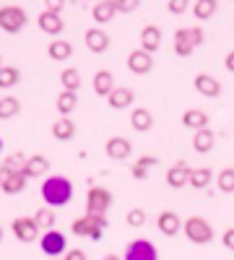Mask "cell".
Here are the masks:
<instances>
[{
	"label": "cell",
	"instance_id": "4316f807",
	"mask_svg": "<svg viewBox=\"0 0 234 260\" xmlns=\"http://www.w3.org/2000/svg\"><path fill=\"white\" fill-rule=\"evenodd\" d=\"M182 125L190 127V130L208 127V115H206L203 110H185V115H182Z\"/></svg>",
	"mask_w": 234,
	"mask_h": 260
},
{
	"label": "cell",
	"instance_id": "c3c4849f",
	"mask_svg": "<svg viewBox=\"0 0 234 260\" xmlns=\"http://www.w3.org/2000/svg\"><path fill=\"white\" fill-rule=\"evenodd\" d=\"M0 240H3V229H0Z\"/></svg>",
	"mask_w": 234,
	"mask_h": 260
},
{
	"label": "cell",
	"instance_id": "83f0119b",
	"mask_svg": "<svg viewBox=\"0 0 234 260\" xmlns=\"http://www.w3.org/2000/svg\"><path fill=\"white\" fill-rule=\"evenodd\" d=\"M47 52H50L52 60H68L73 55V47H71V42H65V39H52Z\"/></svg>",
	"mask_w": 234,
	"mask_h": 260
},
{
	"label": "cell",
	"instance_id": "bcb514c9",
	"mask_svg": "<svg viewBox=\"0 0 234 260\" xmlns=\"http://www.w3.org/2000/svg\"><path fill=\"white\" fill-rule=\"evenodd\" d=\"M3 177H6V172H3V167H0V185H3Z\"/></svg>",
	"mask_w": 234,
	"mask_h": 260
},
{
	"label": "cell",
	"instance_id": "60d3db41",
	"mask_svg": "<svg viewBox=\"0 0 234 260\" xmlns=\"http://www.w3.org/2000/svg\"><path fill=\"white\" fill-rule=\"evenodd\" d=\"M221 242H224V247H226V250H231V252H234V226L224 232V237H221Z\"/></svg>",
	"mask_w": 234,
	"mask_h": 260
},
{
	"label": "cell",
	"instance_id": "6da1fadb",
	"mask_svg": "<svg viewBox=\"0 0 234 260\" xmlns=\"http://www.w3.org/2000/svg\"><path fill=\"white\" fill-rule=\"evenodd\" d=\"M42 198L47 206H65L73 198V182L68 177L52 175L42 182Z\"/></svg>",
	"mask_w": 234,
	"mask_h": 260
},
{
	"label": "cell",
	"instance_id": "603a6c76",
	"mask_svg": "<svg viewBox=\"0 0 234 260\" xmlns=\"http://www.w3.org/2000/svg\"><path fill=\"white\" fill-rule=\"evenodd\" d=\"M50 172V159L47 156H29L26 159V167H24V175L26 177H42V175H47Z\"/></svg>",
	"mask_w": 234,
	"mask_h": 260
},
{
	"label": "cell",
	"instance_id": "1f68e13d",
	"mask_svg": "<svg viewBox=\"0 0 234 260\" xmlns=\"http://www.w3.org/2000/svg\"><path fill=\"white\" fill-rule=\"evenodd\" d=\"M151 167H156V156H141L136 164H133V177L136 180H146L148 177V169H151Z\"/></svg>",
	"mask_w": 234,
	"mask_h": 260
},
{
	"label": "cell",
	"instance_id": "5bb4252c",
	"mask_svg": "<svg viewBox=\"0 0 234 260\" xmlns=\"http://www.w3.org/2000/svg\"><path fill=\"white\" fill-rule=\"evenodd\" d=\"M187 182H190V167H187L185 161H177L175 167L166 169V185H169V187L180 190V187H185Z\"/></svg>",
	"mask_w": 234,
	"mask_h": 260
},
{
	"label": "cell",
	"instance_id": "7dc6e473",
	"mask_svg": "<svg viewBox=\"0 0 234 260\" xmlns=\"http://www.w3.org/2000/svg\"><path fill=\"white\" fill-rule=\"evenodd\" d=\"M0 68H3V57H0Z\"/></svg>",
	"mask_w": 234,
	"mask_h": 260
},
{
	"label": "cell",
	"instance_id": "681fc988",
	"mask_svg": "<svg viewBox=\"0 0 234 260\" xmlns=\"http://www.w3.org/2000/svg\"><path fill=\"white\" fill-rule=\"evenodd\" d=\"M0 151H3V141H0Z\"/></svg>",
	"mask_w": 234,
	"mask_h": 260
},
{
	"label": "cell",
	"instance_id": "f546056e",
	"mask_svg": "<svg viewBox=\"0 0 234 260\" xmlns=\"http://www.w3.org/2000/svg\"><path fill=\"white\" fill-rule=\"evenodd\" d=\"M60 83H62V89H65V91H78L81 89V73L76 68H65L60 73Z\"/></svg>",
	"mask_w": 234,
	"mask_h": 260
},
{
	"label": "cell",
	"instance_id": "f35d334b",
	"mask_svg": "<svg viewBox=\"0 0 234 260\" xmlns=\"http://www.w3.org/2000/svg\"><path fill=\"white\" fill-rule=\"evenodd\" d=\"M169 13H175V16H180V13H185L187 8H190V0H169Z\"/></svg>",
	"mask_w": 234,
	"mask_h": 260
},
{
	"label": "cell",
	"instance_id": "d6a6232c",
	"mask_svg": "<svg viewBox=\"0 0 234 260\" xmlns=\"http://www.w3.org/2000/svg\"><path fill=\"white\" fill-rule=\"evenodd\" d=\"M18 78H21L18 68H11V65H3V68H0V89H13V86L18 83Z\"/></svg>",
	"mask_w": 234,
	"mask_h": 260
},
{
	"label": "cell",
	"instance_id": "f1b7e54d",
	"mask_svg": "<svg viewBox=\"0 0 234 260\" xmlns=\"http://www.w3.org/2000/svg\"><path fill=\"white\" fill-rule=\"evenodd\" d=\"M219 8V0H195V6H193V13L198 21H208L211 16L216 13Z\"/></svg>",
	"mask_w": 234,
	"mask_h": 260
},
{
	"label": "cell",
	"instance_id": "8fae6325",
	"mask_svg": "<svg viewBox=\"0 0 234 260\" xmlns=\"http://www.w3.org/2000/svg\"><path fill=\"white\" fill-rule=\"evenodd\" d=\"M83 42H86V47H89L91 52H96V55L110 50V34L104 31V29H99V26L86 29V34H83Z\"/></svg>",
	"mask_w": 234,
	"mask_h": 260
},
{
	"label": "cell",
	"instance_id": "d590c367",
	"mask_svg": "<svg viewBox=\"0 0 234 260\" xmlns=\"http://www.w3.org/2000/svg\"><path fill=\"white\" fill-rule=\"evenodd\" d=\"M216 185H219L221 192H234V169H231V167H226V169L219 172Z\"/></svg>",
	"mask_w": 234,
	"mask_h": 260
},
{
	"label": "cell",
	"instance_id": "cb8c5ba5",
	"mask_svg": "<svg viewBox=\"0 0 234 260\" xmlns=\"http://www.w3.org/2000/svg\"><path fill=\"white\" fill-rule=\"evenodd\" d=\"M52 136H55L57 141H71V138L76 136V122H73L71 117L55 120V122H52Z\"/></svg>",
	"mask_w": 234,
	"mask_h": 260
},
{
	"label": "cell",
	"instance_id": "484cf974",
	"mask_svg": "<svg viewBox=\"0 0 234 260\" xmlns=\"http://www.w3.org/2000/svg\"><path fill=\"white\" fill-rule=\"evenodd\" d=\"M112 89H115V78H112V73H110V71H99V73L94 76V91H96L99 96H110Z\"/></svg>",
	"mask_w": 234,
	"mask_h": 260
},
{
	"label": "cell",
	"instance_id": "2e32d148",
	"mask_svg": "<svg viewBox=\"0 0 234 260\" xmlns=\"http://www.w3.org/2000/svg\"><path fill=\"white\" fill-rule=\"evenodd\" d=\"M37 24H39V29L45 34H52V37H57L62 29H65V26H62L60 13H52V11H42L39 18H37Z\"/></svg>",
	"mask_w": 234,
	"mask_h": 260
},
{
	"label": "cell",
	"instance_id": "9a60e30c",
	"mask_svg": "<svg viewBox=\"0 0 234 260\" xmlns=\"http://www.w3.org/2000/svg\"><path fill=\"white\" fill-rule=\"evenodd\" d=\"M104 151H107V156H110V159H117V161H122V159H127V156H130L133 146H130V141H127V138H120V136H115V138H110V141H107Z\"/></svg>",
	"mask_w": 234,
	"mask_h": 260
},
{
	"label": "cell",
	"instance_id": "8992f818",
	"mask_svg": "<svg viewBox=\"0 0 234 260\" xmlns=\"http://www.w3.org/2000/svg\"><path fill=\"white\" fill-rule=\"evenodd\" d=\"M112 206V192L107 187H91L86 195V213H99L104 216Z\"/></svg>",
	"mask_w": 234,
	"mask_h": 260
},
{
	"label": "cell",
	"instance_id": "b9f144b4",
	"mask_svg": "<svg viewBox=\"0 0 234 260\" xmlns=\"http://www.w3.org/2000/svg\"><path fill=\"white\" fill-rule=\"evenodd\" d=\"M45 11H52V13H60L62 11V6H65V0H45Z\"/></svg>",
	"mask_w": 234,
	"mask_h": 260
},
{
	"label": "cell",
	"instance_id": "74e56055",
	"mask_svg": "<svg viewBox=\"0 0 234 260\" xmlns=\"http://www.w3.org/2000/svg\"><path fill=\"white\" fill-rule=\"evenodd\" d=\"M125 221H127V226H133V229L143 226L146 224V211L143 208H130V211H127V216H125Z\"/></svg>",
	"mask_w": 234,
	"mask_h": 260
},
{
	"label": "cell",
	"instance_id": "ba28073f",
	"mask_svg": "<svg viewBox=\"0 0 234 260\" xmlns=\"http://www.w3.org/2000/svg\"><path fill=\"white\" fill-rule=\"evenodd\" d=\"M39 247L45 255H62L68 250V242H65V234H60L55 229H47L45 234H42V240H39Z\"/></svg>",
	"mask_w": 234,
	"mask_h": 260
},
{
	"label": "cell",
	"instance_id": "44dd1931",
	"mask_svg": "<svg viewBox=\"0 0 234 260\" xmlns=\"http://www.w3.org/2000/svg\"><path fill=\"white\" fill-rule=\"evenodd\" d=\"M26 175L24 172H6V177H3V187L8 195H16V192H24V187H26Z\"/></svg>",
	"mask_w": 234,
	"mask_h": 260
},
{
	"label": "cell",
	"instance_id": "7c38bea8",
	"mask_svg": "<svg viewBox=\"0 0 234 260\" xmlns=\"http://www.w3.org/2000/svg\"><path fill=\"white\" fill-rule=\"evenodd\" d=\"M193 86H195L198 94H203V96H208V99H216V96L221 94V83H219L214 76H208V73H198L195 81H193Z\"/></svg>",
	"mask_w": 234,
	"mask_h": 260
},
{
	"label": "cell",
	"instance_id": "7bdbcfd3",
	"mask_svg": "<svg viewBox=\"0 0 234 260\" xmlns=\"http://www.w3.org/2000/svg\"><path fill=\"white\" fill-rule=\"evenodd\" d=\"M62 260H86V252L83 250H68Z\"/></svg>",
	"mask_w": 234,
	"mask_h": 260
},
{
	"label": "cell",
	"instance_id": "9c48e42d",
	"mask_svg": "<svg viewBox=\"0 0 234 260\" xmlns=\"http://www.w3.org/2000/svg\"><path fill=\"white\" fill-rule=\"evenodd\" d=\"M125 260H159V252L154 242L148 240H133L125 250Z\"/></svg>",
	"mask_w": 234,
	"mask_h": 260
},
{
	"label": "cell",
	"instance_id": "277c9868",
	"mask_svg": "<svg viewBox=\"0 0 234 260\" xmlns=\"http://www.w3.org/2000/svg\"><path fill=\"white\" fill-rule=\"evenodd\" d=\"M26 11L24 8H18V6H3L0 8V29L8 31V34H18L21 29L26 26Z\"/></svg>",
	"mask_w": 234,
	"mask_h": 260
},
{
	"label": "cell",
	"instance_id": "f6af8a7d",
	"mask_svg": "<svg viewBox=\"0 0 234 260\" xmlns=\"http://www.w3.org/2000/svg\"><path fill=\"white\" fill-rule=\"evenodd\" d=\"M102 260H120V255H104Z\"/></svg>",
	"mask_w": 234,
	"mask_h": 260
},
{
	"label": "cell",
	"instance_id": "7402d4cb",
	"mask_svg": "<svg viewBox=\"0 0 234 260\" xmlns=\"http://www.w3.org/2000/svg\"><path fill=\"white\" fill-rule=\"evenodd\" d=\"M214 143H216L214 130H208V127L195 130V136H193V148L198 151V154H208V151L214 148Z\"/></svg>",
	"mask_w": 234,
	"mask_h": 260
},
{
	"label": "cell",
	"instance_id": "d6986e66",
	"mask_svg": "<svg viewBox=\"0 0 234 260\" xmlns=\"http://www.w3.org/2000/svg\"><path fill=\"white\" fill-rule=\"evenodd\" d=\"M130 125H133V130H138V133H148V130L154 127V115H151V110H146V107H138V110H133Z\"/></svg>",
	"mask_w": 234,
	"mask_h": 260
},
{
	"label": "cell",
	"instance_id": "4dcf8cb0",
	"mask_svg": "<svg viewBox=\"0 0 234 260\" xmlns=\"http://www.w3.org/2000/svg\"><path fill=\"white\" fill-rule=\"evenodd\" d=\"M76 104H78L76 91H60V96H57V112L60 115H71L76 110Z\"/></svg>",
	"mask_w": 234,
	"mask_h": 260
},
{
	"label": "cell",
	"instance_id": "8d00e7d4",
	"mask_svg": "<svg viewBox=\"0 0 234 260\" xmlns=\"http://www.w3.org/2000/svg\"><path fill=\"white\" fill-rule=\"evenodd\" d=\"M34 221L39 224V229H52V226H55V213H52V208H39V211L34 213Z\"/></svg>",
	"mask_w": 234,
	"mask_h": 260
},
{
	"label": "cell",
	"instance_id": "7a4b0ae2",
	"mask_svg": "<svg viewBox=\"0 0 234 260\" xmlns=\"http://www.w3.org/2000/svg\"><path fill=\"white\" fill-rule=\"evenodd\" d=\"M203 39H206V34H203L200 26H182V29L175 31V52H177L180 57L193 55L195 47L203 45Z\"/></svg>",
	"mask_w": 234,
	"mask_h": 260
},
{
	"label": "cell",
	"instance_id": "ee69618b",
	"mask_svg": "<svg viewBox=\"0 0 234 260\" xmlns=\"http://www.w3.org/2000/svg\"><path fill=\"white\" fill-rule=\"evenodd\" d=\"M224 68L234 73V50H231V52H226V57H224Z\"/></svg>",
	"mask_w": 234,
	"mask_h": 260
},
{
	"label": "cell",
	"instance_id": "3957f363",
	"mask_svg": "<svg viewBox=\"0 0 234 260\" xmlns=\"http://www.w3.org/2000/svg\"><path fill=\"white\" fill-rule=\"evenodd\" d=\"M73 234L76 237H89V240H102V232L107 229V216L99 213H83L81 219L73 221Z\"/></svg>",
	"mask_w": 234,
	"mask_h": 260
},
{
	"label": "cell",
	"instance_id": "52a82bcc",
	"mask_svg": "<svg viewBox=\"0 0 234 260\" xmlns=\"http://www.w3.org/2000/svg\"><path fill=\"white\" fill-rule=\"evenodd\" d=\"M127 68H130L136 76L151 73V68H154V52H148V50H143V47L133 50L130 55H127Z\"/></svg>",
	"mask_w": 234,
	"mask_h": 260
},
{
	"label": "cell",
	"instance_id": "e575fe53",
	"mask_svg": "<svg viewBox=\"0 0 234 260\" xmlns=\"http://www.w3.org/2000/svg\"><path fill=\"white\" fill-rule=\"evenodd\" d=\"M26 159H29V156H24V154L18 151V154H11V156H8L3 164H0V167H3V172H24Z\"/></svg>",
	"mask_w": 234,
	"mask_h": 260
},
{
	"label": "cell",
	"instance_id": "d4e9b609",
	"mask_svg": "<svg viewBox=\"0 0 234 260\" xmlns=\"http://www.w3.org/2000/svg\"><path fill=\"white\" fill-rule=\"evenodd\" d=\"M211 180H214V172L206 169V167H198V169H190V187H195V190H208Z\"/></svg>",
	"mask_w": 234,
	"mask_h": 260
},
{
	"label": "cell",
	"instance_id": "5b68a950",
	"mask_svg": "<svg viewBox=\"0 0 234 260\" xmlns=\"http://www.w3.org/2000/svg\"><path fill=\"white\" fill-rule=\"evenodd\" d=\"M185 237L195 245H208L214 240V229H211V224L206 219H200V216H190L185 221Z\"/></svg>",
	"mask_w": 234,
	"mask_h": 260
},
{
	"label": "cell",
	"instance_id": "ab89813d",
	"mask_svg": "<svg viewBox=\"0 0 234 260\" xmlns=\"http://www.w3.org/2000/svg\"><path fill=\"white\" fill-rule=\"evenodd\" d=\"M117 3V11H122V13H133L138 6H141V0H115Z\"/></svg>",
	"mask_w": 234,
	"mask_h": 260
},
{
	"label": "cell",
	"instance_id": "4fadbf2b",
	"mask_svg": "<svg viewBox=\"0 0 234 260\" xmlns=\"http://www.w3.org/2000/svg\"><path fill=\"white\" fill-rule=\"evenodd\" d=\"M156 226H159V232H161L164 237H175V234H180L182 221H180V216H177L175 211H161V213L156 216Z\"/></svg>",
	"mask_w": 234,
	"mask_h": 260
},
{
	"label": "cell",
	"instance_id": "e0dca14e",
	"mask_svg": "<svg viewBox=\"0 0 234 260\" xmlns=\"http://www.w3.org/2000/svg\"><path fill=\"white\" fill-rule=\"evenodd\" d=\"M133 99H136V94H133V89H127V86H115L112 94L107 96L112 110H125V107L133 104Z\"/></svg>",
	"mask_w": 234,
	"mask_h": 260
},
{
	"label": "cell",
	"instance_id": "ffe728a7",
	"mask_svg": "<svg viewBox=\"0 0 234 260\" xmlns=\"http://www.w3.org/2000/svg\"><path fill=\"white\" fill-rule=\"evenodd\" d=\"M141 47L148 50V52H156L161 47V29L154 26V24L143 26V31H141Z\"/></svg>",
	"mask_w": 234,
	"mask_h": 260
},
{
	"label": "cell",
	"instance_id": "836d02e7",
	"mask_svg": "<svg viewBox=\"0 0 234 260\" xmlns=\"http://www.w3.org/2000/svg\"><path fill=\"white\" fill-rule=\"evenodd\" d=\"M18 110H21V104H18L16 96H3L0 99V120H11L13 115H18Z\"/></svg>",
	"mask_w": 234,
	"mask_h": 260
},
{
	"label": "cell",
	"instance_id": "30bf717a",
	"mask_svg": "<svg viewBox=\"0 0 234 260\" xmlns=\"http://www.w3.org/2000/svg\"><path fill=\"white\" fill-rule=\"evenodd\" d=\"M13 234H16V240H21V242H34L39 237V224L34 221V216L31 219L29 216H18V219L13 221Z\"/></svg>",
	"mask_w": 234,
	"mask_h": 260
},
{
	"label": "cell",
	"instance_id": "ac0fdd59",
	"mask_svg": "<svg viewBox=\"0 0 234 260\" xmlns=\"http://www.w3.org/2000/svg\"><path fill=\"white\" fill-rule=\"evenodd\" d=\"M117 13V3L115 0H96L94 8H91V16L96 24H107V21H112Z\"/></svg>",
	"mask_w": 234,
	"mask_h": 260
}]
</instances>
